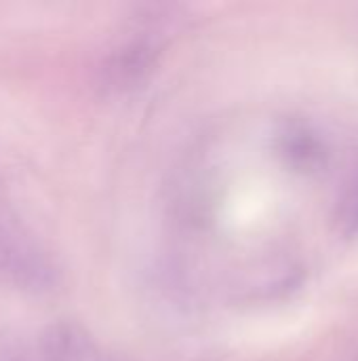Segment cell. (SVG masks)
<instances>
[{"instance_id": "1", "label": "cell", "mask_w": 358, "mask_h": 361, "mask_svg": "<svg viewBox=\"0 0 358 361\" xmlns=\"http://www.w3.org/2000/svg\"><path fill=\"white\" fill-rule=\"evenodd\" d=\"M0 273L23 290L44 292L57 283V269L49 256L13 235L0 237Z\"/></svg>"}, {"instance_id": "2", "label": "cell", "mask_w": 358, "mask_h": 361, "mask_svg": "<svg viewBox=\"0 0 358 361\" xmlns=\"http://www.w3.org/2000/svg\"><path fill=\"white\" fill-rule=\"evenodd\" d=\"M158 49L150 40H133L116 49L99 70L101 87L108 91H129L141 85L156 66Z\"/></svg>"}, {"instance_id": "3", "label": "cell", "mask_w": 358, "mask_h": 361, "mask_svg": "<svg viewBox=\"0 0 358 361\" xmlns=\"http://www.w3.org/2000/svg\"><path fill=\"white\" fill-rule=\"evenodd\" d=\"M93 353L89 334L70 322L53 324L40 338L42 361H87Z\"/></svg>"}, {"instance_id": "4", "label": "cell", "mask_w": 358, "mask_h": 361, "mask_svg": "<svg viewBox=\"0 0 358 361\" xmlns=\"http://www.w3.org/2000/svg\"><path fill=\"white\" fill-rule=\"evenodd\" d=\"M281 150L287 161L300 169H314L325 159L323 142L304 125H291L283 131Z\"/></svg>"}, {"instance_id": "5", "label": "cell", "mask_w": 358, "mask_h": 361, "mask_svg": "<svg viewBox=\"0 0 358 361\" xmlns=\"http://www.w3.org/2000/svg\"><path fill=\"white\" fill-rule=\"evenodd\" d=\"M338 222L346 235H358V171L348 180L338 207Z\"/></svg>"}, {"instance_id": "6", "label": "cell", "mask_w": 358, "mask_h": 361, "mask_svg": "<svg viewBox=\"0 0 358 361\" xmlns=\"http://www.w3.org/2000/svg\"><path fill=\"white\" fill-rule=\"evenodd\" d=\"M103 361H127V360H122V357H108V360H103Z\"/></svg>"}, {"instance_id": "7", "label": "cell", "mask_w": 358, "mask_h": 361, "mask_svg": "<svg viewBox=\"0 0 358 361\" xmlns=\"http://www.w3.org/2000/svg\"><path fill=\"white\" fill-rule=\"evenodd\" d=\"M8 361H21V360H8Z\"/></svg>"}]
</instances>
